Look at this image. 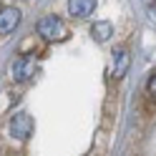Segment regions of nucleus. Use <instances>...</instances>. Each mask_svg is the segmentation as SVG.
<instances>
[{
  "instance_id": "nucleus-1",
  "label": "nucleus",
  "mask_w": 156,
  "mask_h": 156,
  "mask_svg": "<svg viewBox=\"0 0 156 156\" xmlns=\"http://www.w3.org/2000/svg\"><path fill=\"white\" fill-rule=\"evenodd\" d=\"M35 33L48 43H63L68 38V28L58 15H45L35 23Z\"/></svg>"
},
{
  "instance_id": "nucleus-2",
  "label": "nucleus",
  "mask_w": 156,
  "mask_h": 156,
  "mask_svg": "<svg viewBox=\"0 0 156 156\" xmlns=\"http://www.w3.org/2000/svg\"><path fill=\"white\" fill-rule=\"evenodd\" d=\"M35 76V58L33 55H20L15 58L13 66H10V78L15 83H25Z\"/></svg>"
},
{
  "instance_id": "nucleus-3",
  "label": "nucleus",
  "mask_w": 156,
  "mask_h": 156,
  "mask_svg": "<svg viewBox=\"0 0 156 156\" xmlns=\"http://www.w3.org/2000/svg\"><path fill=\"white\" fill-rule=\"evenodd\" d=\"M33 129H35L33 116H30V113H25V111L15 113L13 119H10V133L15 136V139H20V141L30 139V136H33Z\"/></svg>"
},
{
  "instance_id": "nucleus-4",
  "label": "nucleus",
  "mask_w": 156,
  "mask_h": 156,
  "mask_svg": "<svg viewBox=\"0 0 156 156\" xmlns=\"http://www.w3.org/2000/svg\"><path fill=\"white\" fill-rule=\"evenodd\" d=\"M20 18H23V13L18 10V8H13V5L3 8V10H0V35H10L15 28L20 25Z\"/></svg>"
},
{
  "instance_id": "nucleus-5",
  "label": "nucleus",
  "mask_w": 156,
  "mask_h": 156,
  "mask_svg": "<svg viewBox=\"0 0 156 156\" xmlns=\"http://www.w3.org/2000/svg\"><path fill=\"white\" fill-rule=\"evenodd\" d=\"M129 66H131V55H129V51H126L123 45L116 48V51H113V78H116V81L129 73Z\"/></svg>"
},
{
  "instance_id": "nucleus-6",
  "label": "nucleus",
  "mask_w": 156,
  "mask_h": 156,
  "mask_svg": "<svg viewBox=\"0 0 156 156\" xmlns=\"http://www.w3.org/2000/svg\"><path fill=\"white\" fill-rule=\"evenodd\" d=\"M96 10V0H68V13L73 18H88Z\"/></svg>"
},
{
  "instance_id": "nucleus-7",
  "label": "nucleus",
  "mask_w": 156,
  "mask_h": 156,
  "mask_svg": "<svg viewBox=\"0 0 156 156\" xmlns=\"http://www.w3.org/2000/svg\"><path fill=\"white\" fill-rule=\"evenodd\" d=\"M91 35H93L96 43H106V41L113 35V23H111V20H96V23L91 25Z\"/></svg>"
},
{
  "instance_id": "nucleus-8",
  "label": "nucleus",
  "mask_w": 156,
  "mask_h": 156,
  "mask_svg": "<svg viewBox=\"0 0 156 156\" xmlns=\"http://www.w3.org/2000/svg\"><path fill=\"white\" fill-rule=\"evenodd\" d=\"M146 91H149V96H154V98H156V73L149 76V81H146Z\"/></svg>"
},
{
  "instance_id": "nucleus-9",
  "label": "nucleus",
  "mask_w": 156,
  "mask_h": 156,
  "mask_svg": "<svg viewBox=\"0 0 156 156\" xmlns=\"http://www.w3.org/2000/svg\"><path fill=\"white\" fill-rule=\"evenodd\" d=\"M0 10H3V8H0Z\"/></svg>"
}]
</instances>
